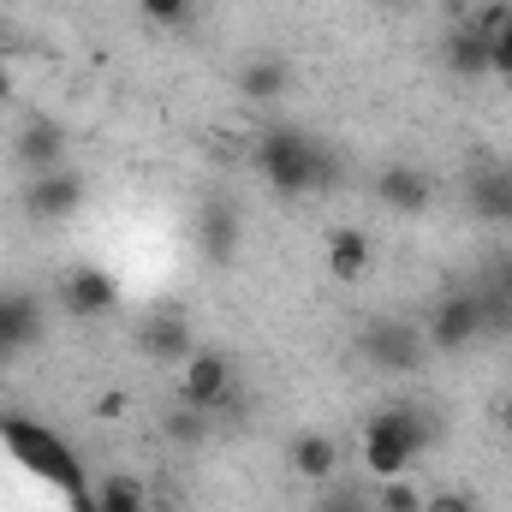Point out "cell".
Wrapping results in <instances>:
<instances>
[{
    "label": "cell",
    "instance_id": "obj_1",
    "mask_svg": "<svg viewBox=\"0 0 512 512\" xmlns=\"http://www.w3.org/2000/svg\"><path fill=\"white\" fill-rule=\"evenodd\" d=\"M256 173L280 197H310V191H322L334 179V155L304 126H268L256 137Z\"/></svg>",
    "mask_w": 512,
    "mask_h": 512
},
{
    "label": "cell",
    "instance_id": "obj_2",
    "mask_svg": "<svg viewBox=\"0 0 512 512\" xmlns=\"http://www.w3.org/2000/svg\"><path fill=\"white\" fill-rule=\"evenodd\" d=\"M435 435H441V423L423 411V405H411V399H399V405H387L376 411L370 423H364V465L376 471V477H405L429 447H435Z\"/></svg>",
    "mask_w": 512,
    "mask_h": 512
},
{
    "label": "cell",
    "instance_id": "obj_3",
    "mask_svg": "<svg viewBox=\"0 0 512 512\" xmlns=\"http://www.w3.org/2000/svg\"><path fill=\"white\" fill-rule=\"evenodd\" d=\"M358 358L382 376H417L429 364V340L417 322H399V316H376L364 334H358Z\"/></svg>",
    "mask_w": 512,
    "mask_h": 512
},
{
    "label": "cell",
    "instance_id": "obj_4",
    "mask_svg": "<svg viewBox=\"0 0 512 512\" xmlns=\"http://www.w3.org/2000/svg\"><path fill=\"white\" fill-rule=\"evenodd\" d=\"M423 340H429V352H465V346H477L483 340V304H477V292L465 286V292H447L435 310H429V322H423Z\"/></svg>",
    "mask_w": 512,
    "mask_h": 512
},
{
    "label": "cell",
    "instance_id": "obj_5",
    "mask_svg": "<svg viewBox=\"0 0 512 512\" xmlns=\"http://www.w3.org/2000/svg\"><path fill=\"white\" fill-rule=\"evenodd\" d=\"M179 399L215 417V411L233 399V364H227V352H215V346H197V352L179 364Z\"/></svg>",
    "mask_w": 512,
    "mask_h": 512
},
{
    "label": "cell",
    "instance_id": "obj_6",
    "mask_svg": "<svg viewBox=\"0 0 512 512\" xmlns=\"http://www.w3.org/2000/svg\"><path fill=\"white\" fill-rule=\"evenodd\" d=\"M78 209H84V179H78L72 167L30 173V185H24V215H30L36 227H60V221H72Z\"/></svg>",
    "mask_w": 512,
    "mask_h": 512
},
{
    "label": "cell",
    "instance_id": "obj_7",
    "mask_svg": "<svg viewBox=\"0 0 512 512\" xmlns=\"http://www.w3.org/2000/svg\"><path fill=\"white\" fill-rule=\"evenodd\" d=\"M60 304H66V316H78V322H102V316H114V304H120V280H114L108 268H96V262H78V268H66V280H60Z\"/></svg>",
    "mask_w": 512,
    "mask_h": 512
},
{
    "label": "cell",
    "instance_id": "obj_8",
    "mask_svg": "<svg viewBox=\"0 0 512 512\" xmlns=\"http://www.w3.org/2000/svg\"><path fill=\"white\" fill-rule=\"evenodd\" d=\"M239 233H245V221H239V209H233L227 197H209V203L197 209V221H191L197 256L215 262V268H233V256H239Z\"/></svg>",
    "mask_w": 512,
    "mask_h": 512
},
{
    "label": "cell",
    "instance_id": "obj_9",
    "mask_svg": "<svg viewBox=\"0 0 512 512\" xmlns=\"http://www.w3.org/2000/svg\"><path fill=\"white\" fill-rule=\"evenodd\" d=\"M465 209L489 227H512V161H483L465 179Z\"/></svg>",
    "mask_w": 512,
    "mask_h": 512
},
{
    "label": "cell",
    "instance_id": "obj_10",
    "mask_svg": "<svg viewBox=\"0 0 512 512\" xmlns=\"http://www.w3.org/2000/svg\"><path fill=\"white\" fill-rule=\"evenodd\" d=\"M66 149H72V137L60 120H24L18 137H12V161L24 167V173H54V167H66Z\"/></svg>",
    "mask_w": 512,
    "mask_h": 512
},
{
    "label": "cell",
    "instance_id": "obj_11",
    "mask_svg": "<svg viewBox=\"0 0 512 512\" xmlns=\"http://www.w3.org/2000/svg\"><path fill=\"white\" fill-rule=\"evenodd\" d=\"M376 197L393 215H423L435 203V179L423 167H411V161H387L382 173H376Z\"/></svg>",
    "mask_w": 512,
    "mask_h": 512
},
{
    "label": "cell",
    "instance_id": "obj_12",
    "mask_svg": "<svg viewBox=\"0 0 512 512\" xmlns=\"http://www.w3.org/2000/svg\"><path fill=\"white\" fill-rule=\"evenodd\" d=\"M137 346H143V358H155V364H185V358L197 352L191 322H185L179 310H155V316H143Z\"/></svg>",
    "mask_w": 512,
    "mask_h": 512
},
{
    "label": "cell",
    "instance_id": "obj_13",
    "mask_svg": "<svg viewBox=\"0 0 512 512\" xmlns=\"http://www.w3.org/2000/svg\"><path fill=\"white\" fill-rule=\"evenodd\" d=\"M42 304L30 298V292H0V352L6 358H18V352H30V346H42Z\"/></svg>",
    "mask_w": 512,
    "mask_h": 512
},
{
    "label": "cell",
    "instance_id": "obj_14",
    "mask_svg": "<svg viewBox=\"0 0 512 512\" xmlns=\"http://www.w3.org/2000/svg\"><path fill=\"white\" fill-rule=\"evenodd\" d=\"M441 66H447L453 78L477 84V78H489V72H495V42H489V36H477L471 24H453V30H447V42H441Z\"/></svg>",
    "mask_w": 512,
    "mask_h": 512
},
{
    "label": "cell",
    "instance_id": "obj_15",
    "mask_svg": "<svg viewBox=\"0 0 512 512\" xmlns=\"http://www.w3.org/2000/svg\"><path fill=\"white\" fill-rule=\"evenodd\" d=\"M286 465L304 477V483H334L340 477V441L334 435H322V429H304V435H292V447H286Z\"/></svg>",
    "mask_w": 512,
    "mask_h": 512
},
{
    "label": "cell",
    "instance_id": "obj_16",
    "mask_svg": "<svg viewBox=\"0 0 512 512\" xmlns=\"http://www.w3.org/2000/svg\"><path fill=\"white\" fill-rule=\"evenodd\" d=\"M239 96L245 102H256V108H268V102H280L286 90H292V66L280 60V54H251L245 66H239Z\"/></svg>",
    "mask_w": 512,
    "mask_h": 512
},
{
    "label": "cell",
    "instance_id": "obj_17",
    "mask_svg": "<svg viewBox=\"0 0 512 512\" xmlns=\"http://www.w3.org/2000/svg\"><path fill=\"white\" fill-rule=\"evenodd\" d=\"M370 256H376V245H370L364 227H334V233H328V274H334L340 286L364 280V274H370Z\"/></svg>",
    "mask_w": 512,
    "mask_h": 512
},
{
    "label": "cell",
    "instance_id": "obj_18",
    "mask_svg": "<svg viewBox=\"0 0 512 512\" xmlns=\"http://www.w3.org/2000/svg\"><path fill=\"white\" fill-rule=\"evenodd\" d=\"M149 483H137L131 471H108L102 483H90V501H96V512H149Z\"/></svg>",
    "mask_w": 512,
    "mask_h": 512
},
{
    "label": "cell",
    "instance_id": "obj_19",
    "mask_svg": "<svg viewBox=\"0 0 512 512\" xmlns=\"http://www.w3.org/2000/svg\"><path fill=\"white\" fill-rule=\"evenodd\" d=\"M161 435H167L173 447H209V411H197V405L173 399V405L161 411Z\"/></svg>",
    "mask_w": 512,
    "mask_h": 512
},
{
    "label": "cell",
    "instance_id": "obj_20",
    "mask_svg": "<svg viewBox=\"0 0 512 512\" xmlns=\"http://www.w3.org/2000/svg\"><path fill=\"white\" fill-rule=\"evenodd\" d=\"M370 501H376V512H423V489L405 477H387L382 489H370Z\"/></svg>",
    "mask_w": 512,
    "mask_h": 512
},
{
    "label": "cell",
    "instance_id": "obj_21",
    "mask_svg": "<svg viewBox=\"0 0 512 512\" xmlns=\"http://www.w3.org/2000/svg\"><path fill=\"white\" fill-rule=\"evenodd\" d=\"M459 24H471L477 36H489V42H495V36L512 24V0H477V6H471Z\"/></svg>",
    "mask_w": 512,
    "mask_h": 512
},
{
    "label": "cell",
    "instance_id": "obj_22",
    "mask_svg": "<svg viewBox=\"0 0 512 512\" xmlns=\"http://www.w3.org/2000/svg\"><path fill=\"white\" fill-rule=\"evenodd\" d=\"M316 512H376V501H370V489H352V483H322Z\"/></svg>",
    "mask_w": 512,
    "mask_h": 512
},
{
    "label": "cell",
    "instance_id": "obj_23",
    "mask_svg": "<svg viewBox=\"0 0 512 512\" xmlns=\"http://www.w3.org/2000/svg\"><path fill=\"white\" fill-rule=\"evenodd\" d=\"M471 292H477V304H483V334H495V340H512V298L489 292V286H471Z\"/></svg>",
    "mask_w": 512,
    "mask_h": 512
},
{
    "label": "cell",
    "instance_id": "obj_24",
    "mask_svg": "<svg viewBox=\"0 0 512 512\" xmlns=\"http://www.w3.org/2000/svg\"><path fill=\"white\" fill-rule=\"evenodd\" d=\"M423 512H483V507H477L471 489H435V495H423Z\"/></svg>",
    "mask_w": 512,
    "mask_h": 512
},
{
    "label": "cell",
    "instance_id": "obj_25",
    "mask_svg": "<svg viewBox=\"0 0 512 512\" xmlns=\"http://www.w3.org/2000/svg\"><path fill=\"white\" fill-rule=\"evenodd\" d=\"M477 286H489V292H501V298H512V251H495L489 262H483V280Z\"/></svg>",
    "mask_w": 512,
    "mask_h": 512
},
{
    "label": "cell",
    "instance_id": "obj_26",
    "mask_svg": "<svg viewBox=\"0 0 512 512\" xmlns=\"http://www.w3.org/2000/svg\"><path fill=\"white\" fill-rule=\"evenodd\" d=\"M137 12H143V18H155V24H185L191 0H137Z\"/></svg>",
    "mask_w": 512,
    "mask_h": 512
},
{
    "label": "cell",
    "instance_id": "obj_27",
    "mask_svg": "<svg viewBox=\"0 0 512 512\" xmlns=\"http://www.w3.org/2000/svg\"><path fill=\"white\" fill-rule=\"evenodd\" d=\"M495 78H512V24L495 36Z\"/></svg>",
    "mask_w": 512,
    "mask_h": 512
},
{
    "label": "cell",
    "instance_id": "obj_28",
    "mask_svg": "<svg viewBox=\"0 0 512 512\" xmlns=\"http://www.w3.org/2000/svg\"><path fill=\"white\" fill-rule=\"evenodd\" d=\"M96 417H126V393H120V387L102 393V399H96Z\"/></svg>",
    "mask_w": 512,
    "mask_h": 512
},
{
    "label": "cell",
    "instance_id": "obj_29",
    "mask_svg": "<svg viewBox=\"0 0 512 512\" xmlns=\"http://www.w3.org/2000/svg\"><path fill=\"white\" fill-rule=\"evenodd\" d=\"M149 512H185V507H179L173 495H161V489H155V495H149Z\"/></svg>",
    "mask_w": 512,
    "mask_h": 512
},
{
    "label": "cell",
    "instance_id": "obj_30",
    "mask_svg": "<svg viewBox=\"0 0 512 512\" xmlns=\"http://www.w3.org/2000/svg\"><path fill=\"white\" fill-rule=\"evenodd\" d=\"M12 96V72H6V60H0V102Z\"/></svg>",
    "mask_w": 512,
    "mask_h": 512
},
{
    "label": "cell",
    "instance_id": "obj_31",
    "mask_svg": "<svg viewBox=\"0 0 512 512\" xmlns=\"http://www.w3.org/2000/svg\"><path fill=\"white\" fill-rule=\"evenodd\" d=\"M376 6H387V12H405V6H417V0H376Z\"/></svg>",
    "mask_w": 512,
    "mask_h": 512
}]
</instances>
